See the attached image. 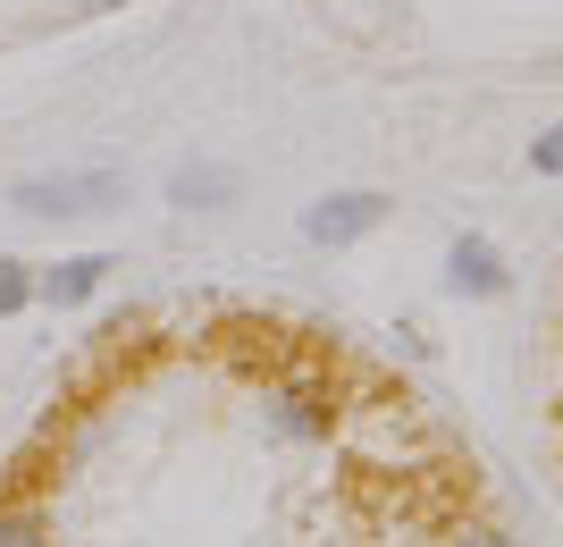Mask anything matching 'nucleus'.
Returning <instances> with one entry per match:
<instances>
[{
	"label": "nucleus",
	"instance_id": "obj_2",
	"mask_svg": "<svg viewBox=\"0 0 563 547\" xmlns=\"http://www.w3.org/2000/svg\"><path fill=\"white\" fill-rule=\"evenodd\" d=\"M269 429H278V438H303V447H320V438L336 429V396H329L320 380H286L278 396H269Z\"/></svg>",
	"mask_w": 563,
	"mask_h": 547
},
{
	"label": "nucleus",
	"instance_id": "obj_6",
	"mask_svg": "<svg viewBox=\"0 0 563 547\" xmlns=\"http://www.w3.org/2000/svg\"><path fill=\"white\" fill-rule=\"evenodd\" d=\"M0 547H59V530H51V514H43V505L0 497Z\"/></svg>",
	"mask_w": 563,
	"mask_h": 547
},
{
	"label": "nucleus",
	"instance_id": "obj_10",
	"mask_svg": "<svg viewBox=\"0 0 563 547\" xmlns=\"http://www.w3.org/2000/svg\"><path fill=\"white\" fill-rule=\"evenodd\" d=\"M555 429H563V346H555Z\"/></svg>",
	"mask_w": 563,
	"mask_h": 547
},
{
	"label": "nucleus",
	"instance_id": "obj_9",
	"mask_svg": "<svg viewBox=\"0 0 563 547\" xmlns=\"http://www.w3.org/2000/svg\"><path fill=\"white\" fill-rule=\"evenodd\" d=\"M530 168H547V177H563V127L547 143H530Z\"/></svg>",
	"mask_w": 563,
	"mask_h": 547
},
{
	"label": "nucleus",
	"instance_id": "obj_8",
	"mask_svg": "<svg viewBox=\"0 0 563 547\" xmlns=\"http://www.w3.org/2000/svg\"><path fill=\"white\" fill-rule=\"evenodd\" d=\"M25 304H34V270L0 253V320H9V311H25Z\"/></svg>",
	"mask_w": 563,
	"mask_h": 547
},
{
	"label": "nucleus",
	"instance_id": "obj_7",
	"mask_svg": "<svg viewBox=\"0 0 563 547\" xmlns=\"http://www.w3.org/2000/svg\"><path fill=\"white\" fill-rule=\"evenodd\" d=\"M168 194H177V203H186V211H194V203H202V211H211L219 194H235V177H228V168H177V177H168Z\"/></svg>",
	"mask_w": 563,
	"mask_h": 547
},
{
	"label": "nucleus",
	"instance_id": "obj_4",
	"mask_svg": "<svg viewBox=\"0 0 563 547\" xmlns=\"http://www.w3.org/2000/svg\"><path fill=\"white\" fill-rule=\"evenodd\" d=\"M110 253H68V262H51V270H34V304H51V311H76V304H93L101 286H110Z\"/></svg>",
	"mask_w": 563,
	"mask_h": 547
},
{
	"label": "nucleus",
	"instance_id": "obj_11",
	"mask_svg": "<svg viewBox=\"0 0 563 547\" xmlns=\"http://www.w3.org/2000/svg\"><path fill=\"white\" fill-rule=\"evenodd\" d=\"M85 9H118V0H85Z\"/></svg>",
	"mask_w": 563,
	"mask_h": 547
},
{
	"label": "nucleus",
	"instance_id": "obj_3",
	"mask_svg": "<svg viewBox=\"0 0 563 547\" xmlns=\"http://www.w3.org/2000/svg\"><path fill=\"white\" fill-rule=\"evenodd\" d=\"M378 219H387V194H320L303 211V237L311 244H353V237H371Z\"/></svg>",
	"mask_w": 563,
	"mask_h": 547
},
{
	"label": "nucleus",
	"instance_id": "obj_5",
	"mask_svg": "<svg viewBox=\"0 0 563 547\" xmlns=\"http://www.w3.org/2000/svg\"><path fill=\"white\" fill-rule=\"evenodd\" d=\"M446 278L463 286V295H505V262H496V244H479V237H463V244H454Z\"/></svg>",
	"mask_w": 563,
	"mask_h": 547
},
{
	"label": "nucleus",
	"instance_id": "obj_1",
	"mask_svg": "<svg viewBox=\"0 0 563 547\" xmlns=\"http://www.w3.org/2000/svg\"><path fill=\"white\" fill-rule=\"evenodd\" d=\"M9 203H18L25 219H85V211L126 203V177H118V168H51V177H18Z\"/></svg>",
	"mask_w": 563,
	"mask_h": 547
}]
</instances>
